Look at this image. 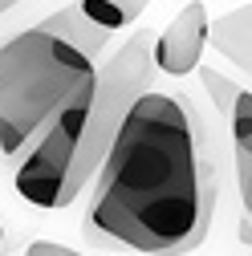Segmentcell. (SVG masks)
<instances>
[{
  "mask_svg": "<svg viewBox=\"0 0 252 256\" xmlns=\"http://www.w3.org/2000/svg\"><path fill=\"white\" fill-rule=\"evenodd\" d=\"M41 28H45V33H53V37H61L66 45H74L78 53H86L90 61H98V57H102V49L110 45V28L94 24L78 4L57 8L53 16H45V20H41Z\"/></svg>",
  "mask_w": 252,
  "mask_h": 256,
  "instance_id": "6",
  "label": "cell"
},
{
  "mask_svg": "<svg viewBox=\"0 0 252 256\" xmlns=\"http://www.w3.org/2000/svg\"><path fill=\"white\" fill-rule=\"evenodd\" d=\"M208 4H200V0H192V4H183L171 24L163 28L159 37H154L150 45V57H154V70L159 74H171V78H183L200 70V57H204V45H208Z\"/></svg>",
  "mask_w": 252,
  "mask_h": 256,
  "instance_id": "4",
  "label": "cell"
},
{
  "mask_svg": "<svg viewBox=\"0 0 252 256\" xmlns=\"http://www.w3.org/2000/svg\"><path fill=\"white\" fill-rule=\"evenodd\" d=\"M146 4H150V0H78V8H82L94 24L110 28V33L130 28V24L146 12Z\"/></svg>",
  "mask_w": 252,
  "mask_h": 256,
  "instance_id": "8",
  "label": "cell"
},
{
  "mask_svg": "<svg viewBox=\"0 0 252 256\" xmlns=\"http://www.w3.org/2000/svg\"><path fill=\"white\" fill-rule=\"evenodd\" d=\"M94 90V61L45 33L24 28L0 45V150L8 158L74 98Z\"/></svg>",
  "mask_w": 252,
  "mask_h": 256,
  "instance_id": "2",
  "label": "cell"
},
{
  "mask_svg": "<svg viewBox=\"0 0 252 256\" xmlns=\"http://www.w3.org/2000/svg\"><path fill=\"white\" fill-rule=\"evenodd\" d=\"M200 78H204V90L212 94V102H216V110L220 114H232V102H236V94H240V86H232L228 78H220L216 70H200Z\"/></svg>",
  "mask_w": 252,
  "mask_h": 256,
  "instance_id": "9",
  "label": "cell"
},
{
  "mask_svg": "<svg viewBox=\"0 0 252 256\" xmlns=\"http://www.w3.org/2000/svg\"><path fill=\"white\" fill-rule=\"evenodd\" d=\"M232 150H236V187H240V204L244 216L252 220V94L240 90L232 102Z\"/></svg>",
  "mask_w": 252,
  "mask_h": 256,
  "instance_id": "7",
  "label": "cell"
},
{
  "mask_svg": "<svg viewBox=\"0 0 252 256\" xmlns=\"http://www.w3.org/2000/svg\"><path fill=\"white\" fill-rule=\"evenodd\" d=\"M208 41L224 53L236 70L252 74V0L232 12H224L220 20L208 24Z\"/></svg>",
  "mask_w": 252,
  "mask_h": 256,
  "instance_id": "5",
  "label": "cell"
},
{
  "mask_svg": "<svg viewBox=\"0 0 252 256\" xmlns=\"http://www.w3.org/2000/svg\"><path fill=\"white\" fill-rule=\"evenodd\" d=\"M16 4H24V0H0V16H4L8 8H16Z\"/></svg>",
  "mask_w": 252,
  "mask_h": 256,
  "instance_id": "11",
  "label": "cell"
},
{
  "mask_svg": "<svg viewBox=\"0 0 252 256\" xmlns=\"http://www.w3.org/2000/svg\"><path fill=\"white\" fill-rule=\"evenodd\" d=\"M24 256H82V252H74L66 244H53V240H33L24 248Z\"/></svg>",
  "mask_w": 252,
  "mask_h": 256,
  "instance_id": "10",
  "label": "cell"
},
{
  "mask_svg": "<svg viewBox=\"0 0 252 256\" xmlns=\"http://www.w3.org/2000/svg\"><path fill=\"white\" fill-rule=\"evenodd\" d=\"M216 200L208 122L179 94L142 90L94 171L86 236L142 256H187L208 240Z\"/></svg>",
  "mask_w": 252,
  "mask_h": 256,
  "instance_id": "1",
  "label": "cell"
},
{
  "mask_svg": "<svg viewBox=\"0 0 252 256\" xmlns=\"http://www.w3.org/2000/svg\"><path fill=\"white\" fill-rule=\"evenodd\" d=\"M90 94L66 102L12 154V163H16L12 167V187H16V196L28 200L33 208L61 212L90 187V175L82 167V130H86Z\"/></svg>",
  "mask_w": 252,
  "mask_h": 256,
  "instance_id": "3",
  "label": "cell"
},
{
  "mask_svg": "<svg viewBox=\"0 0 252 256\" xmlns=\"http://www.w3.org/2000/svg\"><path fill=\"white\" fill-rule=\"evenodd\" d=\"M0 244H4V228H0Z\"/></svg>",
  "mask_w": 252,
  "mask_h": 256,
  "instance_id": "12",
  "label": "cell"
}]
</instances>
